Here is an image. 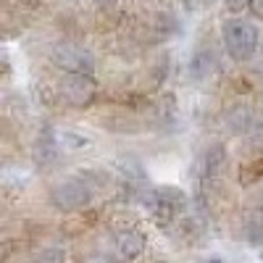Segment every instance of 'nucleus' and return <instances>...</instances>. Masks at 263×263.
<instances>
[{"label": "nucleus", "mask_w": 263, "mask_h": 263, "mask_svg": "<svg viewBox=\"0 0 263 263\" xmlns=\"http://www.w3.org/2000/svg\"><path fill=\"white\" fill-rule=\"evenodd\" d=\"M224 45L227 53L232 55V61L237 63H245L255 55L258 48V29L253 21L245 18H232L224 24Z\"/></svg>", "instance_id": "obj_1"}, {"label": "nucleus", "mask_w": 263, "mask_h": 263, "mask_svg": "<svg viewBox=\"0 0 263 263\" xmlns=\"http://www.w3.org/2000/svg\"><path fill=\"white\" fill-rule=\"evenodd\" d=\"M61 92H63V98L69 100L71 105H87V103H92L95 100V92H98V87H95V82L87 77V74H69L63 79V84H61Z\"/></svg>", "instance_id": "obj_2"}, {"label": "nucleus", "mask_w": 263, "mask_h": 263, "mask_svg": "<svg viewBox=\"0 0 263 263\" xmlns=\"http://www.w3.org/2000/svg\"><path fill=\"white\" fill-rule=\"evenodd\" d=\"M142 250H145V234L135 232V229L119 232L114 237V242H111V258L114 260H132V258H137Z\"/></svg>", "instance_id": "obj_3"}, {"label": "nucleus", "mask_w": 263, "mask_h": 263, "mask_svg": "<svg viewBox=\"0 0 263 263\" xmlns=\"http://www.w3.org/2000/svg\"><path fill=\"white\" fill-rule=\"evenodd\" d=\"M53 200L66 211H74V208H82L87 200H90V190H87L84 184H79V182H66L53 192Z\"/></svg>", "instance_id": "obj_4"}, {"label": "nucleus", "mask_w": 263, "mask_h": 263, "mask_svg": "<svg viewBox=\"0 0 263 263\" xmlns=\"http://www.w3.org/2000/svg\"><path fill=\"white\" fill-rule=\"evenodd\" d=\"M58 63L63 66V69H69L71 74H87V71H90V55H84V53H79L74 48L63 50L58 55Z\"/></svg>", "instance_id": "obj_5"}, {"label": "nucleus", "mask_w": 263, "mask_h": 263, "mask_svg": "<svg viewBox=\"0 0 263 263\" xmlns=\"http://www.w3.org/2000/svg\"><path fill=\"white\" fill-rule=\"evenodd\" d=\"M182 211L179 200L177 197H171V195H156V218L158 221H171V218H177Z\"/></svg>", "instance_id": "obj_6"}, {"label": "nucleus", "mask_w": 263, "mask_h": 263, "mask_svg": "<svg viewBox=\"0 0 263 263\" xmlns=\"http://www.w3.org/2000/svg\"><path fill=\"white\" fill-rule=\"evenodd\" d=\"M224 168V147L221 145H213L205 156V168H203V179L205 182H213L218 174Z\"/></svg>", "instance_id": "obj_7"}, {"label": "nucleus", "mask_w": 263, "mask_h": 263, "mask_svg": "<svg viewBox=\"0 0 263 263\" xmlns=\"http://www.w3.org/2000/svg\"><path fill=\"white\" fill-rule=\"evenodd\" d=\"M63 260H66V255H63L61 248H48V250H42L40 258H37V263H63Z\"/></svg>", "instance_id": "obj_8"}, {"label": "nucleus", "mask_w": 263, "mask_h": 263, "mask_svg": "<svg viewBox=\"0 0 263 263\" xmlns=\"http://www.w3.org/2000/svg\"><path fill=\"white\" fill-rule=\"evenodd\" d=\"M248 6H250V11H253L258 18H263V0H248Z\"/></svg>", "instance_id": "obj_9"}, {"label": "nucleus", "mask_w": 263, "mask_h": 263, "mask_svg": "<svg viewBox=\"0 0 263 263\" xmlns=\"http://www.w3.org/2000/svg\"><path fill=\"white\" fill-rule=\"evenodd\" d=\"M245 3H248V0H227V6H229L232 11H239V8H245Z\"/></svg>", "instance_id": "obj_10"}, {"label": "nucleus", "mask_w": 263, "mask_h": 263, "mask_svg": "<svg viewBox=\"0 0 263 263\" xmlns=\"http://www.w3.org/2000/svg\"><path fill=\"white\" fill-rule=\"evenodd\" d=\"M84 263H111L108 258H90V260H84Z\"/></svg>", "instance_id": "obj_11"}, {"label": "nucleus", "mask_w": 263, "mask_h": 263, "mask_svg": "<svg viewBox=\"0 0 263 263\" xmlns=\"http://www.w3.org/2000/svg\"><path fill=\"white\" fill-rule=\"evenodd\" d=\"M95 3H100V6H114L116 0H95Z\"/></svg>", "instance_id": "obj_12"}, {"label": "nucleus", "mask_w": 263, "mask_h": 263, "mask_svg": "<svg viewBox=\"0 0 263 263\" xmlns=\"http://www.w3.org/2000/svg\"><path fill=\"white\" fill-rule=\"evenodd\" d=\"M211 263H218V260H211Z\"/></svg>", "instance_id": "obj_13"}]
</instances>
